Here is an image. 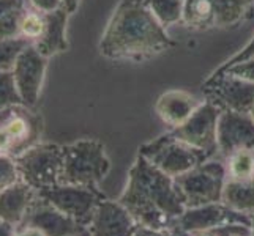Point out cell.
Wrapping results in <instances>:
<instances>
[{"label":"cell","instance_id":"d6986e66","mask_svg":"<svg viewBox=\"0 0 254 236\" xmlns=\"http://www.w3.org/2000/svg\"><path fill=\"white\" fill-rule=\"evenodd\" d=\"M182 24L194 32L218 27V8L215 0H185Z\"/></svg>","mask_w":254,"mask_h":236},{"label":"cell","instance_id":"5b68a950","mask_svg":"<svg viewBox=\"0 0 254 236\" xmlns=\"http://www.w3.org/2000/svg\"><path fill=\"white\" fill-rule=\"evenodd\" d=\"M43 118L25 104H11L0 110V154L17 157L40 143Z\"/></svg>","mask_w":254,"mask_h":236},{"label":"cell","instance_id":"52a82bcc","mask_svg":"<svg viewBox=\"0 0 254 236\" xmlns=\"http://www.w3.org/2000/svg\"><path fill=\"white\" fill-rule=\"evenodd\" d=\"M16 159L21 181L35 190L60 185L64 170V146L57 143H37Z\"/></svg>","mask_w":254,"mask_h":236},{"label":"cell","instance_id":"cb8c5ba5","mask_svg":"<svg viewBox=\"0 0 254 236\" xmlns=\"http://www.w3.org/2000/svg\"><path fill=\"white\" fill-rule=\"evenodd\" d=\"M183 2L185 0H147L153 16L166 29L177 22H182Z\"/></svg>","mask_w":254,"mask_h":236},{"label":"cell","instance_id":"e575fe53","mask_svg":"<svg viewBox=\"0 0 254 236\" xmlns=\"http://www.w3.org/2000/svg\"><path fill=\"white\" fill-rule=\"evenodd\" d=\"M0 236H16V227L0 219Z\"/></svg>","mask_w":254,"mask_h":236},{"label":"cell","instance_id":"6da1fadb","mask_svg":"<svg viewBox=\"0 0 254 236\" xmlns=\"http://www.w3.org/2000/svg\"><path fill=\"white\" fill-rule=\"evenodd\" d=\"M175 46L147 0H120L100 40V54L114 62H145Z\"/></svg>","mask_w":254,"mask_h":236},{"label":"cell","instance_id":"4dcf8cb0","mask_svg":"<svg viewBox=\"0 0 254 236\" xmlns=\"http://www.w3.org/2000/svg\"><path fill=\"white\" fill-rule=\"evenodd\" d=\"M220 233L221 236H251V230L248 225L243 224H229V225H223L220 227Z\"/></svg>","mask_w":254,"mask_h":236},{"label":"cell","instance_id":"7a4b0ae2","mask_svg":"<svg viewBox=\"0 0 254 236\" xmlns=\"http://www.w3.org/2000/svg\"><path fill=\"white\" fill-rule=\"evenodd\" d=\"M139 225L171 230L185 213L175 178L152 165L141 154L128 172V181L117 198Z\"/></svg>","mask_w":254,"mask_h":236},{"label":"cell","instance_id":"1f68e13d","mask_svg":"<svg viewBox=\"0 0 254 236\" xmlns=\"http://www.w3.org/2000/svg\"><path fill=\"white\" fill-rule=\"evenodd\" d=\"M29 3L43 13H51V11L59 10V8H62L60 0H29Z\"/></svg>","mask_w":254,"mask_h":236},{"label":"cell","instance_id":"484cf974","mask_svg":"<svg viewBox=\"0 0 254 236\" xmlns=\"http://www.w3.org/2000/svg\"><path fill=\"white\" fill-rule=\"evenodd\" d=\"M27 46H30V43L24 38L0 40V73L11 71L17 57Z\"/></svg>","mask_w":254,"mask_h":236},{"label":"cell","instance_id":"f546056e","mask_svg":"<svg viewBox=\"0 0 254 236\" xmlns=\"http://www.w3.org/2000/svg\"><path fill=\"white\" fill-rule=\"evenodd\" d=\"M250 58H254V37L245 45L237 54H234L231 58H227L226 62L218 68V69H215L213 73H220V71H224V69H227L229 66H232V65H237V63H242V62H245V60H250Z\"/></svg>","mask_w":254,"mask_h":236},{"label":"cell","instance_id":"8d00e7d4","mask_svg":"<svg viewBox=\"0 0 254 236\" xmlns=\"http://www.w3.org/2000/svg\"><path fill=\"white\" fill-rule=\"evenodd\" d=\"M71 236H90V232L89 230H82V232H79V233H76V235H71Z\"/></svg>","mask_w":254,"mask_h":236},{"label":"cell","instance_id":"ac0fdd59","mask_svg":"<svg viewBox=\"0 0 254 236\" xmlns=\"http://www.w3.org/2000/svg\"><path fill=\"white\" fill-rule=\"evenodd\" d=\"M66 24H68V13L64 8L46 13L45 33H43V37L35 43L33 47L37 49L41 55H45L48 58L60 54V52H65L68 49Z\"/></svg>","mask_w":254,"mask_h":236},{"label":"cell","instance_id":"ba28073f","mask_svg":"<svg viewBox=\"0 0 254 236\" xmlns=\"http://www.w3.org/2000/svg\"><path fill=\"white\" fill-rule=\"evenodd\" d=\"M37 192L41 198H45L52 206L60 209L64 214L71 217L85 229L89 227L98 203L103 198H106L98 188L64 185V183Z\"/></svg>","mask_w":254,"mask_h":236},{"label":"cell","instance_id":"d6a6232c","mask_svg":"<svg viewBox=\"0 0 254 236\" xmlns=\"http://www.w3.org/2000/svg\"><path fill=\"white\" fill-rule=\"evenodd\" d=\"M134 236H175L174 230H166V229H150V227L139 225Z\"/></svg>","mask_w":254,"mask_h":236},{"label":"cell","instance_id":"30bf717a","mask_svg":"<svg viewBox=\"0 0 254 236\" xmlns=\"http://www.w3.org/2000/svg\"><path fill=\"white\" fill-rule=\"evenodd\" d=\"M221 110L213 102L204 101L199 104L194 113L179 128L171 129V133L180 141L191 146L205 151L210 157L218 153V120Z\"/></svg>","mask_w":254,"mask_h":236},{"label":"cell","instance_id":"603a6c76","mask_svg":"<svg viewBox=\"0 0 254 236\" xmlns=\"http://www.w3.org/2000/svg\"><path fill=\"white\" fill-rule=\"evenodd\" d=\"M227 178L237 181L254 180V151L237 150L224 159Z\"/></svg>","mask_w":254,"mask_h":236},{"label":"cell","instance_id":"e0dca14e","mask_svg":"<svg viewBox=\"0 0 254 236\" xmlns=\"http://www.w3.org/2000/svg\"><path fill=\"white\" fill-rule=\"evenodd\" d=\"M35 197H37V190L24 181L0 190V219L17 229L24 221Z\"/></svg>","mask_w":254,"mask_h":236},{"label":"cell","instance_id":"d590c367","mask_svg":"<svg viewBox=\"0 0 254 236\" xmlns=\"http://www.w3.org/2000/svg\"><path fill=\"white\" fill-rule=\"evenodd\" d=\"M60 3H62V8L68 14H71V13H74L77 10L81 0H60Z\"/></svg>","mask_w":254,"mask_h":236},{"label":"cell","instance_id":"74e56055","mask_svg":"<svg viewBox=\"0 0 254 236\" xmlns=\"http://www.w3.org/2000/svg\"><path fill=\"white\" fill-rule=\"evenodd\" d=\"M250 230H251V236H254V214L251 216V227H250Z\"/></svg>","mask_w":254,"mask_h":236},{"label":"cell","instance_id":"3957f363","mask_svg":"<svg viewBox=\"0 0 254 236\" xmlns=\"http://www.w3.org/2000/svg\"><path fill=\"white\" fill-rule=\"evenodd\" d=\"M111 161L104 145L95 139H81L64 145V170L60 183L85 188H98L108 177Z\"/></svg>","mask_w":254,"mask_h":236},{"label":"cell","instance_id":"277c9868","mask_svg":"<svg viewBox=\"0 0 254 236\" xmlns=\"http://www.w3.org/2000/svg\"><path fill=\"white\" fill-rule=\"evenodd\" d=\"M137 154L172 178H177L210 159L205 151L180 141L171 131L141 145Z\"/></svg>","mask_w":254,"mask_h":236},{"label":"cell","instance_id":"4316f807","mask_svg":"<svg viewBox=\"0 0 254 236\" xmlns=\"http://www.w3.org/2000/svg\"><path fill=\"white\" fill-rule=\"evenodd\" d=\"M21 96L17 93L13 71L0 73V110L11 106V104H19Z\"/></svg>","mask_w":254,"mask_h":236},{"label":"cell","instance_id":"836d02e7","mask_svg":"<svg viewBox=\"0 0 254 236\" xmlns=\"http://www.w3.org/2000/svg\"><path fill=\"white\" fill-rule=\"evenodd\" d=\"M16 236H46V235L38 229H33V227H24V229H16Z\"/></svg>","mask_w":254,"mask_h":236},{"label":"cell","instance_id":"83f0119b","mask_svg":"<svg viewBox=\"0 0 254 236\" xmlns=\"http://www.w3.org/2000/svg\"><path fill=\"white\" fill-rule=\"evenodd\" d=\"M21 181L16 159L8 154H0V190L10 188Z\"/></svg>","mask_w":254,"mask_h":236},{"label":"cell","instance_id":"7c38bea8","mask_svg":"<svg viewBox=\"0 0 254 236\" xmlns=\"http://www.w3.org/2000/svg\"><path fill=\"white\" fill-rule=\"evenodd\" d=\"M229 224H243L251 227V216L237 213L226 206L223 202H218L204 206L187 208L179 219L177 227L187 233H199L220 229V227Z\"/></svg>","mask_w":254,"mask_h":236},{"label":"cell","instance_id":"ffe728a7","mask_svg":"<svg viewBox=\"0 0 254 236\" xmlns=\"http://www.w3.org/2000/svg\"><path fill=\"white\" fill-rule=\"evenodd\" d=\"M221 202L231 209L247 216L254 214V180L237 181L227 178Z\"/></svg>","mask_w":254,"mask_h":236},{"label":"cell","instance_id":"7402d4cb","mask_svg":"<svg viewBox=\"0 0 254 236\" xmlns=\"http://www.w3.org/2000/svg\"><path fill=\"white\" fill-rule=\"evenodd\" d=\"M218 8V27L229 29L251 16L254 0H215Z\"/></svg>","mask_w":254,"mask_h":236},{"label":"cell","instance_id":"4fadbf2b","mask_svg":"<svg viewBox=\"0 0 254 236\" xmlns=\"http://www.w3.org/2000/svg\"><path fill=\"white\" fill-rule=\"evenodd\" d=\"M237 150L254 151V120L250 113L223 110L218 120V153L226 159Z\"/></svg>","mask_w":254,"mask_h":236},{"label":"cell","instance_id":"2e32d148","mask_svg":"<svg viewBox=\"0 0 254 236\" xmlns=\"http://www.w3.org/2000/svg\"><path fill=\"white\" fill-rule=\"evenodd\" d=\"M196 96L185 90H168L158 96L155 101V113L166 126L171 129L179 128L194 113L199 107Z\"/></svg>","mask_w":254,"mask_h":236},{"label":"cell","instance_id":"44dd1931","mask_svg":"<svg viewBox=\"0 0 254 236\" xmlns=\"http://www.w3.org/2000/svg\"><path fill=\"white\" fill-rule=\"evenodd\" d=\"M29 6V0H0V40L21 38V22Z\"/></svg>","mask_w":254,"mask_h":236},{"label":"cell","instance_id":"5bb4252c","mask_svg":"<svg viewBox=\"0 0 254 236\" xmlns=\"http://www.w3.org/2000/svg\"><path fill=\"white\" fill-rule=\"evenodd\" d=\"M24 227L38 229L46 236H71L85 230V227L64 214L60 209L46 202L45 198H41L38 192L29 208L27 214H25L24 221L17 229H24Z\"/></svg>","mask_w":254,"mask_h":236},{"label":"cell","instance_id":"8fae6325","mask_svg":"<svg viewBox=\"0 0 254 236\" xmlns=\"http://www.w3.org/2000/svg\"><path fill=\"white\" fill-rule=\"evenodd\" d=\"M48 69V57L41 55L32 45L25 47L13 66V77L22 104L35 107L40 99Z\"/></svg>","mask_w":254,"mask_h":236},{"label":"cell","instance_id":"f35d334b","mask_svg":"<svg viewBox=\"0 0 254 236\" xmlns=\"http://www.w3.org/2000/svg\"><path fill=\"white\" fill-rule=\"evenodd\" d=\"M250 115H251V118L254 120V106H253V109H251V112H250Z\"/></svg>","mask_w":254,"mask_h":236},{"label":"cell","instance_id":"f1b7e54d","mask_svg":"<svg viewBox=\"0 0 254 236\" xmlns=\"http://www.w3.org/2000/svg\"><path fill=\"white\" fill-rule=\"evenodd\" d=\"M232 74L235 77H240V79H245V81L248 82H253L254 84V58H250V60H245L242 63H237V65H232L224 71H220V73H212V76H220V74Z\"/></svg>","mask_w":254,"mask_h":236},{"label":"cell","instance_id":"9c48e42d","mask_svg":"<svg viewBox=\"0 0 254 236\" xmlns=\"http://www.w3.org/2000/svg\"><path fill=\"white\" fill-rule=\"evenodd\" d=\"M207 101L223 110L250 113L254 106V84L232 74H220L207 77L202 84Z\"/></svg>","mask_w":254,"mask_h":236},{"label":"cell","instance_id":"8992f818","mask_svg":"<svg viewBox=\"0 0 254 236\" xmlns=\"http://www.w3.org/2000/svg\"><path fill=\"white\" fill-rule=\"evenodd\" d=\"M226 181V164L223 161H215L212 157L175 178L187 208L221 202Z\"/></svg>","mask_w":254,"mask_h":236},{"label":"cell","instance_id":"d4e9b609","mask_svg":"<svg viewBox=\"0 0 254 236\" xmlns=\"http://www.w3.org/2000/svg\"><path fill=\"white\" fill-rule=\"evenodd\" d=\"M45 29H46V13H43L30 5L27 13L22 17L19 37L24 38L25 41H29L33 46L43 37Z\"/></svg>","mask_w":254,"mask_h":236},{"label":"cell","instance_id":"9a60e30c","mask_svg":"<svg viewBox=\"0 0 254 236\" xmlns=\"http://www.w3.org/2000/svg\"><path fill=\"white\" fill-rule=\"evenodd\" d=\"M137 221L119 200L103 198L87 227L90 236H134Z\"/></svg>","mask_w":254,"mask_h":236}]
</instances>
